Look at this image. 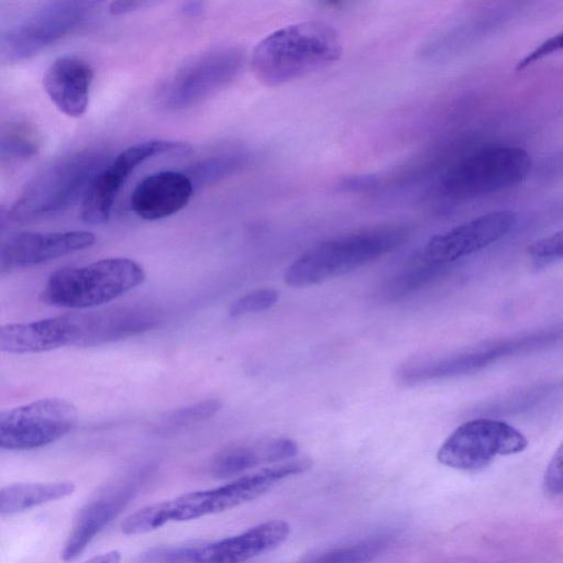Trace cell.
<instances>
[{
	"mask_svg": "<svg viewBox=\"0 0 563 563\" xmlns=\"http://www.w3.org/2000/svg\"><path fill=\"white\" fill-rule=\"evenodd\" d=\"M136 486L132 479L118 483L78 510L62 551L63 561L73 562L86 550L130 503L136 494Z\"/></svg>",
	"mask_w": 563,
	"mask_h": 563,
	"instance_id": "obj_15",
	"label": "cell"
},
{
	"mask_svg": "<svg viewBox=\"0 0 563 563\" xmlns=\"http://www.w3.org/2000/svg\"><path fill=\"white\" fill-rule=\"evenodd\" d=\"M40 148L35 129L24 121L9 122L1 132V158L8 161L27 159Z\"/></svg>",
	"mask_w": 563,
	"mask_h": 563,
	"instance_id": "obj_21",
	"label": "cell"
},
{
	"mask_svg": "<svg viewBox=\"0 0 563 563\" xmlns=\"http://www.w3.org/2000/svg\"><path fill=\"white\" fill-rule=\"evenodd\" d=\"M249 161V154L244 151H230L207 157L189 170L190 178L197 185L212 184L228 177L241 168Z\"/></svg>",
	"mask_w": 563,
	"mask_h": 563,
	"instance_id": "obj_22",
	"label": "cell"
},
{
	"mask_svg": "<svg viewBox=\"0 0 563 563\" xmlns=\"http://www.w3.org/2000/svg\"><path fill=\"white\" fill-rule=\"evenodd\" d=\"M393 540V532L379 531L351 543L314 552L297 563H369L384 553Z\"/></svg>",
	"mask_w": 563,
	"mask_h": 563,
	"instance_id": "obj_20",
	"label": "cell"
},
{
	"mask_svg": "<svg viewBox=\"0 0 563 563\" xmlns=\"http://www.w3.org/2000/svg\"><path fill=\"white\" fill-rule=\"evenodd\" d=\"M543 489L547 494L556 496L563 494V441L554 452L543 478Z\"/></svg>",
	"mask_w": 563,
	"mask_h": 563,
	"instance_id": "obj_26",
	"label": "cell"
},
{
	"mask_svg": "<svg viewBox=\"0 0 563 563\" xmlns=\"http://www.w3.org/2000/svg\"><path fill=\"white\" fill-rule=\"evenodd\" d=\"M244 60V52L236 46L207 49L185 62L166 79L158 99L172 110L192 107L229 85Z\"/></svg>",
	"mask_w": 563,
	"mask_h": 563,
	"instance_id": "obj_8",
	"label": "cell"
},
{
	"mask_svg": "<svg viewBox=\"0 0 563 563\" xmlns=\"http://www.w3.org/2000/svg\"><path fill=\"white\" fill-rule=\"evenodd\" d=\"M93 4L67 0L48 2L35 9L2 34V58L19 62L32 57L78 27Z\"/></svg>",
	"mask_w": 563,
	"mask_h": 563,
	"instance_id": "obj_11",
	"label": "cell"
},
{
	"mask_svg": "<svg viewBox=\"0 0 563 563\" xmlns=\"http://www.w3.org/2000/svg\"><path fill=\"white\" fill-rule=\"evenodd\" d=\"M408 235L407 227L385 223L323 241L298 256L285 271L284 280L292 287L321 284L397 250Z\"/></svg>",
	"mask_w": 563,
	"mask_h": 563,
	"instance_id": "obj_2",
	"label": "cell"
},
{
	"mask_svg": "<svg viewBox=\"0 0 563 563\" xmlns=\"http://www.w3.org/2000/svg\"><path fill=\"white\" fill-rule=\"evenodd\" d=\"M187 146L181 142L147 140L124 148L91 180L80 206L82 222L90 225L106 223L119 191L139 165L157 155L184 152Z\"/></svg>",
	"mask_w": 563,
	"mask_h": 563,
	"instance_id": "obj_12",
	"label": "cell"
},
{
	"mask_svg": "<svg viewBox=\"0 0 563 563\" xmlns=\"http://www.w3.org/2000/svg\"><path fill=\"white\" fill-rule=\"evenodd\" d=\"M78 420L76 407L59 397L33 400L0 413V448L27 451L65 437Z\"/></svg>",
	"mask_w": 563,
	"mask_h": 563,
	"instance_id": "obj_10",
	"label": "cell"
},
{
	"mask_svg": "<svg viewBox=\"0 0 563 563\" xmlns=\"http://www.w3.org/2000/svg\"><path fill=\"white\" fill-rule=\"evenodd\" d=\"M278 291L272 288H261L247 292L234 300L229 309L231 317L264 311L278 300Z\"/></svg>",
	"mask_w": 563,
	"mask_h": 563,
	"instance_id": "obj_23",
	"label": "cell"
},
{
	"mask_svg": "<svg viewBox=\"0 0 563 563\" xmlns=\"http://www.w3.org/2000/svg\"><path fill=\"white\" fill-rule=\"evenodd\" d=\"M145 280L143 267L129 257H107L53 272L40 294L42 301L69 309L110 302Z\"/></svg>",
	"mask_w": 563,
	"mask_h": 563,
	"instance_id": "obj_5",
	"label": "cell"
},
{
	"mask_svg": "<svg viewBox=\"0 0 563 563\" xmlns=\"http://www.w3.org/2000/svg\"><path fill=\"white\" fill-rule=\"evenodd\" d=\"M93 70L75 55L57 57L46 69L43 86L55 107L68 117H81L89 103Z\"/></svg>",
	"mask_w": 563,
	"mask_h": 563,
	"instance_id": "obj_17",
	"label": "cell"
},
{
	"mask_svg": "<svg viewBox=\"0 0 563 563\" xmlns=\"http://www.w3.org/2000/svg\"><path fill=\"white\" fill-rule=\"evenodd\" d=\"M84 563H121V553L117 550L107 551L92 556Z\"/></svg>",
	"mask_w": 563,
	"mask_h": 563,
	"instance_id": "obj_29",
	"label": "cell"
},
{
	"mask_svg": "<svg viewBox=\"0 0 563 563\" xmlns=\"http://www.w3.org/2000/svg\"><path fill=\"white\" fill-rule=\"evenodd\" d=\"M76 489L73 482L15 483L0 490L1 516L18 514L70 496Z\"/></svg>",
	"mask_w": 563,
	"mask_h": 563,
	"instance_id": "obj_19",
	"label": "cell"
},
{
	"mask_svg": "<svg viewBox=\"0 0 563 563\" xmlns=\"http://www.w3.org/2000/svg\"><path fill=\"white\" fill-rule=\"evenodd\" d=\"M201 9H202L201 2H189V3L185 4L184 12L187 14H190V15H195L198 12H200Z\"/></svg>",
	"mask_w": 563,
	"mask_h": 563,
	"instance_id": "obj_30",
	"label": "cell"
},
{
	"mask_svg": "<svg viewBox=\"0 0 563 563\" xmlns=\"http://www.w3.org/2000/svg\"><path fill=\"white\" fill-rule=\"evenodd\" d=\"M529 256L536 262L549 263L563 258V229L542 238L528 247Z\"/></svg>",
	"mask_w": 563,
	"mask_h": 563,
	"instance_id": "obj_25",
	"label": "cell"
},
{
	"mask_svg": "<svg viewBox=\"0 0 563 563\" xmlns=\"http://www.w3.org/2000/svg\"><path fill=\"white\" fill-rule=\"evenodd\" d=\"M289 532L286 521L269 520L211 542L154 548L140 553L134 563H243L279 547Z\"/></svg>",
	"mask_w": 563,
	"mask_h": 563,
	"instance_id": "obj_7",
	"label": "cell"
},
{
	"mask_svg": "<svg viewBox=\"0 0 563 563\" xmlns=\"http://www.w3.org/2000/svg\"><path fill=\"white\" fill-rule=\"evenodd\" d=\"M526 437L507 422L479 418L462 423L440 446L438 461L451 468L475 472L498 455L522 452Z\"/></svg>",
	"mask_w": 563,
	"mask_h": 563,
	"instance_id": "obj_9",
	"label": "cell"
},
{
	"mask_svg": "<svg viewBox=\"0 0 563 563\" xmlns=\"http://www.w3.org/2000/svg\"><path fill=\"white\" fill-rule=\"evenodd\" d=\"M195 185L180 172L161 170L142 178L130 196L132 211L144 220H159L181 210Z\"/></svg>",
	"mask_w": 563,
	"mask_h": 563,
	"instance_id": "obj_16",
	"label": "cell"
},
{
	"mask_svg": "<svg viewBox=\"0 0 563 563\" xmlns=\"http://www.w3.org/2000/svg\"><path fill=\"white\" fill-rule=\"evenodd\" d=\"M148 2L144 1H115L110 4V12L112 14H124L136 9H140Z\"/></svg>",
	"mask_w": 563,
	"mask_h": 563,
	"instance_id": "obj_28",
	"label": "cell"
},
{
	"mask_svg": "<svg viewBox=\"0 0 563 563\" xmlns=\"http://www.w3.org/2000/svg\"><path fill=\"white\" fill-rule=\"evenodd\" d=\"M531 167V156L521 147L487 146L453 163L442 175L440 189L456 199L494 194L522 183Z\"/></svg>",
	"mask_w": 563,
	"mask_h": 563,
	"instance_id": "obj_6",
	"label": "cell"
},
{
	"mask_svg": "<svg viewBox=\"0 0 563 563\" xmlns=\"http://www.w3.org/2000/svg\"><path fill=\"white\" fill-rule=\"evenodd\" d=\"M283 481L276 466L245 474L221 486L196 490L147 505L124 518L121 531L144 534L169 522L188 521L219 514L256 499Z\"/></svg>",
	"mask_w": 563,
	"mask_h": 563,
	"instance_id": "obj_3",
	"label": "cell"
},
{
	"mask_svg": "<svg viewBox=\"0 0 563 563\" xmlns=\"http://www.w3.org/2000/svg\"><path fill=\"white\" fill-rule=\"evenodd\" d=\"M221 408L219 399H206L172 411L166 419L174 426L199 422L213 417Z\"/></svg>",
	"mask_w": 563,
	"mask_h": 563,
	"instance_id": "obj_24",
	"label": "cell"
},
{
	"mask_svg": "<svg viewBox=\"0 0 563 563\" xmlns=\"http://www.w3.org/2000/svg\"><path fill=\"white\" fill-rule=\"evenodd\" d=\"M296 442L273 438L250 444H235L220 451L211 463L216 477L230 478L258 465L288 460L297 454Z\"/></svg>",
	"mask_w": 563,
	"mask_h": 563,
	"instance_id": "obj_18",
	"label": "cell"
},
{
	"mask_svg": "<svg viewBox=\"0 0 563 563\" xmlns=\"http://www.w3.org/2000/svg\"><path fill=\"white\" fill-rule=\"evenodd\" d=\"M96 236L89 231L21 232L10 235L0 249L2 274L34 266L90 247Z\"/></svg>",
	"mask_w": 563,
	"mask_h": 563,
	"instance_id": "obj_14",
	"label": "cell"
},
{
	"mask_svg": "<svg viewBox=\"0 0 563 563\" xmlns=\"http://www.w3.org/2000/svg\"><path fill=\"white\" fill-rule=\"evenodd\" d=\"M560 49H563V31L545 40L529 52L517 63L516 70H522Z\"/></svg>",
	"mask_w": 563,
	"mask_h": 563,
	"instance_id": "obj_27",
	"label": "cell"
},
{
	"mask_svg": "<svg viewBox=\"0 0 563 563\" xmlns=\"http://www.w3.org/2000/svg\"><path fill=\"white\" fill-rule=\"evenodd\" d=\"M342 41L330 24L305 21L285 25L254 47L251 66L255 77L275 87L322 70L342 55Z\"/></svg>",
	"mask_w": 563,
	"mask_h": 563,
	"instance_id": "obj_1",
	"label": "cell"
},
{
	"mask_svg": "<svg viewBox=\"0 0 563 563\" xmlns=\"http://www.w3.org/2000/svg\"><path fill=\"white\" fill-rule=\"evenodd\" d=\"M518 221L511 210H497L461 223L432 236L419 261L433 267L468 256L507 235Z\"/></svg>",
	"mask_w": 563,
	"mask_h": 563,
	"instance_id": "obj_13",
	"label": "cell"
},
{
	"mask_svg": "<svg viewBox=\"0 0 563 563\" xmlns=\"http://www.w3.org/2000/svg\"><path fill=\"white\" fill-rule=\"evenodd\" d=\"M106 156L96 150L64 155L34 176L8 210L11 221L26 223L49 218L85 195L104 166Z\"/></svg>",
	"mask_w": 563,
	"mask_h": 563,
	"instance_id": "obj_4",
	"label": "cell"
}]
</instances>
